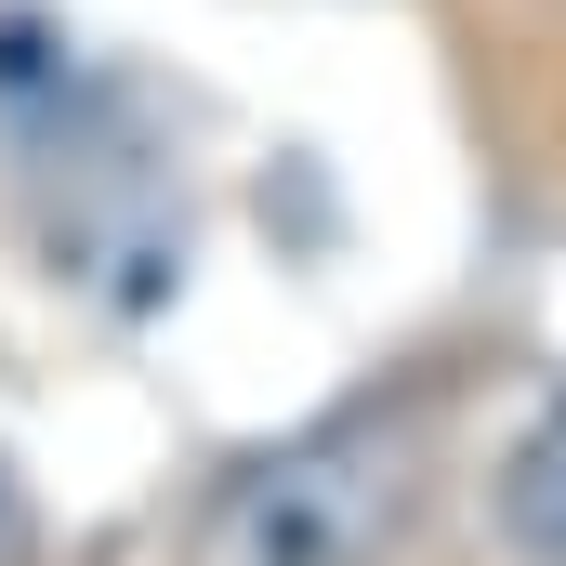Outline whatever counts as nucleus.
<instances>
[{
  "mask_svg": "<svg viewBox=\"0 0 566 566\" xmlns=\"http://www.w3.org/2000/svg\"><path fill=\"white\" fill-rule=\"evenodd\" d=\"M488 514H501V554H514V566H566V382H541L527 422L501 434Z\"/></svg>",
  "mask_w": 566,
  "mask_h": 566,
  "instance_id": "nucleus-4",
  "label": "nucleus"
},
{
  "mask_svg": "<svg viewBox=\"0 0 566 566\" xmlns=\"http://www.w3.org/2000/svg\"><path fill=\"white\" fill-rule=\"evenodd\" d=\"M93 80H106V53L66 27V13H40V0H0V171L27 158V145H53L80 106H93Z\"/></svg>",
  "mask_w": 566,
  "mask_h": 566,
  "instance_id": "nucleus-3",
  "label": "nucleus"
},
{
  "mask_svg": "<svg viewBox=\"0 0 566 566\" xmlns=\"http://www.w3.org/2000/svg\"><path fill=\"white\" fill-rule=\"evenodd\" d=\"M434 514V396H356L211 461L185 566H396Z\"/></svg>",
  "mask_w": 566,
  "mask_h": 566,
  "instance_id": "nucleus-1",
  "label": "nucleus"
},
{
  "mask_svg": "<svg viewBox=\"0 0 566 566\" xmlns=\"http://www.w3.org/2000/svg\"><path fill=\"white\" fill-rule=\"evenodd\" d=\"M0 566H40V501H27L13 461H0Z\"/></svg>",
  "mask_w": 566,
  "mask_h": 566,
  "instance_id": "nucleus-5",
  "label": "nucleus"
},
{
  "mask_svg": "<svg viewBox=\"0 0 566 566\" xmlns=\"http://www.w3.org/2000/svg\"><path fill=\"white\" fill-rule=\"evenodd\" d=\"M13 198H27V238H40L53 290H80L93 316L133 329L185 290V238H198L185 224V158L158 145V119H145V93L119 66L93 80V106L53 145L13 158Z\"/></svg>",
  "mask_w": 566,
  "mask_h": 566,
  "instance_id": "nucleus-2",
  "label": "nucleus"
}]
</instances>
